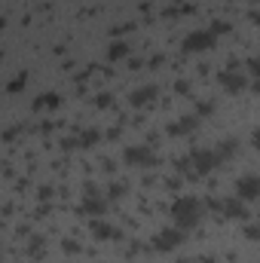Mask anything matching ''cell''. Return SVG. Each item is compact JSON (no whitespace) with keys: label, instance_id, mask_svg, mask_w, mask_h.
Returning <instances> with one entry per match:
<instances>
[{"label":"cell","instance_id":"6da1fadb","mask_svg":"<svg viewBox=\"0 0 260 263\" xmlns=\"http://www.w3.org/2000/svg\"><path fill=\"white\" fill-rule=\"evenodd\" d=\"M202 211L205 208H202V202L196 196H184L172 205V223L181 227V230H190V227H196L202 220Z\"/></svg>","mask_w":260,"mask_h":263},{"label":"cell","instance_id":"7a4b0ae2","mask_svg":"<svg viewBox=\"0 0 260 263\" xmlns=\"http://www.w3.org/2000/svg\"><path fill=\"white\" fill-rule=\"evenodd\" d=\"M220 162H224V159H220L214 150H193V153H190V175H193V178L196 175H208V172L217 168Z\"/></svg>","mask_w":260,"mask_h":263},{"label":"cell","instance_id":"3957f363","mask_svg":"<svg viewBox=\"0 0 260 263\" xmlns=\"http://www.w3.org/2000/svg\"><path fill=\"white\" fill-rule=\"evenodd\" d=\"M214 40H217L214 31H193L184 37V52H205L214 46Z\"/></svg>","mask_w":260,"mask_h":263},{"label":"cell","instance_id":"277c9868","mask_svg":"<svg viewBox=\"0 0 260 263\" xmlns=\"http://www.w3.org/2000/svg\"><path fill=\"white\" fill-rule=\"evenodd\" d=\"M181 242H184V230H181V227H175V230L169 227V230H159V233L153 236V248H156V251H172V248H178Z\"/></svg>","mask_w":260,"mask_h":263},{"label":"cell","instance_id":"5b68a950","mask_svg":"<svg viewBox=\"0 0 260 263\" xmlns=\"http://www.w3.org/2000/svg\"><path fill=\"white\" fill-rule=\"evenodd\" d=\"M236 193H239V199H260V178L257 175H242L236 181Z\"/></svg>","mask_w":260,"mask_h":263},{"label":"cell","instance_id":"8992f818","mask_svg":"<svg viewBox=\"0 0 260 263\" xmlns=\"http://www.w3.org/2000/svg\"><path fill=\"white\" fill-rule=\"evenodd\" d=\"M123 159H126L129 165H153V162H156V156H153L150 147H129Z\"/></svg>","mask_w":260,"mask_h":263},{"label":"cell","instance_id":"52a82bcc","mask_svg":"<svg viewBox=\"0 0 260 263\" xmlns=\"http://www.w3.org/2000/svg\"><path fill=\"white\" fill-rule=\"evenodd\" d=\"M220 86H224L227 92H242V89L248 86V77H245V73H236V70H224V73H220Z\"/></svg>","mask_w":260,"mask_h":263},{"label":"cell","instance_id":"ba28073f","mask_svg":"<svg viewBox=\"0 0 260 263\" xmlns=\"http://www.w3.org/2000/svg\"><path fill=\"white\" fill-rule=\"evenodd\" d=\"M214 208L227 217H248V208L239 202V199H224V202H214Z\"/></svg>","mask_w":260,"mask_h":263},{"label":"cell","instance_id":"9c48e42d","mask_svg":"<svg viewBox=\"0 0 260 263\" xmlns=\"http://www.w3.org/2000/svg\"><path fill=\"white\" fill-rule=\"evenodd\" d=\"M156 98V86H141V89H135L129 95V101L135 104V107H141V104H150Z\"/></svg>","mask_w":260,"mask_h":263},{"label":"cell","instance_id":"30bf717a","mask_svg":"<svg viewBox=\"0 0 260 263\" xmlns=\"http://www.w3.org/2000/svg\"><path fill=\"white\" fill-rule=\"evenodd\" d=\"M196 126H199V117H196V114H190V117H184V120L172 123V126H169V132H172V135H187V132H193Z\"/></svg>","mask_w":260,"mask_h":263},{"label":"cell","instance_id":"8fae6325","mask_svg":"<svg viewBox=\"0 0 260 263\" xmlns=\"http://www.w3.org/2000/svg\"><path fill=\"white\" fill-rule=\"evenodd\" d=\"M59 101H62V98H59L55 92H46V95H40V98L34 101V107H37V110H55Z\"/></svg>","mask_w":260,"mask_h":263},{"label":"cell","instance_id":"7c38bea8","mask_svg":"<svg viewBox=\"0 0 260 263\" xmlns=\"http://www.w3.org/2000/svg\"><path fill=\"white\" fill-rule=\"evenodd\" d=\"M126 55H129V46H126V43H120V40L107 49V59H110V62H123Z\"/></svg>","mask_w":260,"mask_h":263},{"label":"cell","instance_id":"4fadbf2b","mask_svg":"<svg viewBox=\"0 0 260 263\" xmlns=\"http://www.w3.org/2000/svg\"><path fill=\"white\" fill-rule=\"evenodd\" d=\"M92 236H95V239H114L117 233H114V227H107V223L95 220V223H92Z\"/></svg>","mask_w":260,"mask_h":263},{"label":"cell","instance_id":"5bb4252c","mask_svg":"<svg viewBox=\"0 0 260 263\" xmlns=\"http://www.w3.org/2000/svg\"><path fill=\"white\" fill-rule=\"evenodd\" d=\"M86 211H89V214H101V211H104V199L92 196V187H89V196H86Z\"/></svg>","mask_w":260,"mask_h":263},{"label":"cell","instance_id":"9a60e30c","mask_svg":"<svg viewBox=\"0 0 260 263\" xmlns=\"http://www.w3.org/2000/svg\"><path fill=\"white\" fill-rule=\"evenodd\" d=\"M236 147H239V141H236V138H227L224 144H217V147H214V153H217L220 159H227V156H230V153H233Z\"/></svg>","mask_w":260,"mask_h":263},{"label":"cell","instance_id":"2e32d148","mask_svg":"<svg viewBox=\"0 0 260 263\" xmlns=\"http://www.w3.org/2000/svg\"><path fill=\"white\" fill-rule=\"evenodd\" d=\"M25 83H28V73H18V77L9 83V92H22V89H25Z\"/></svg>","mask_w":260,"mask_h":263},{"label":"cell","instance_id":"e0dca14e","mask_svg":"<svg viewBox=\"0 0 260 263\" xmlns=\"http://www.w3.org/2000/svg\"><path fill=\"white\" fill-rule=\"evenodd\" d=\"M248 73L257 80L260 77V55H254V59H248Z\"/></svg>","mask_w":260,"mask_h":263},{"label":"cell","instance_id":"ac0fdd59","mask_svg":"<svg viewBox=\"0 0 260 263\" xmlns=\"http://www.w3.org/2000/svg\"><path fill=\"white\" fill-rule=\"evenodd\" d=\"M211 31H214V34H227V31H230V22H214Z\"/></svg>","mask_w":260,"mask_h":263},{"label":"cell","instance_id":"d6986e66","mask_svg":"<svg viewBox=\"0 0 260 263\" xmlns=\"http://www.w3.org/2000/svg\"><path fill=\"white\" fill-rule=\"evenodd\" d=\"M245 236H248V239H260V223H254V227H245Z\"/></svg>","mask_w":260,"mask_h":263},{"label":"cell","instance_id":"ffe728a7","mask_svg":"<svg viewBox=\"0 0 260 263\" xmlns=\"http://www.w3.org/2000/svg\"><path fill=\"white\" fill-rule=\"evenodd\" d=\"M110 101H114V98H110V95H95V104H98V107H107V104H110Z\"/></svg>","mask_w":260,"mask_h":263},{"label":"cell","instance_id":"44dd1931","mask_svg":"<svg viewBox=\"0 0 260 263\" xmlns=\"http://www.w3.org/2000/svg\"><path fill=\"white\" fill-rule=\"evenodd\" d=\"M199 114H211V101H202L199 104Z\"/></svg>","mask_w":260,"mask_h":263},{"label":"cell","instance_id":"7402d4cb","mask_svg":"<svg viewBox=\"0 0 260 263\" xmlns=\"http://www.w3.org/2000/svg\"><path fill=\"white\" fill-rule=\"evenodd\" d=\"M254 89H257V92H260V77H257V80H254Z\"/></svg>","mask_w":260,"mask_h":263}]
</instances>
